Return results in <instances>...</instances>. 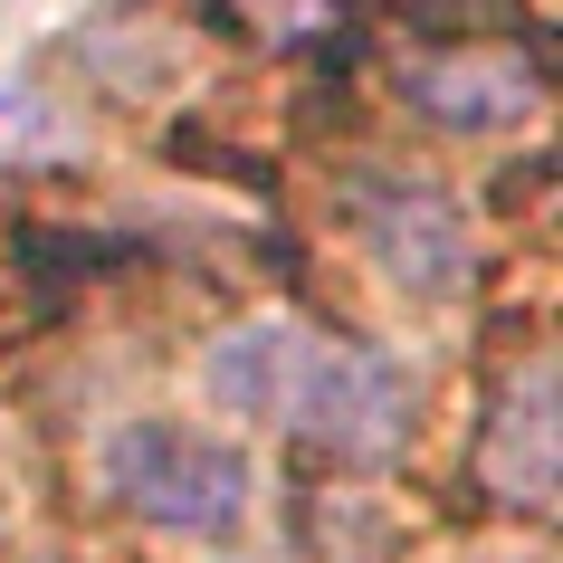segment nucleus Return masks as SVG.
Segmentation results:
<instances>
[{
    "instance_id": "f257e3e1",
    "label": "nucleus",
    "mask_w": 563,
    "mask_h": 563,
    "mask_svg": "<svg viewBox=\"0 0 563 563\" xmlns=\"http://www.w3.org/2000/svg\"><path fill=\"white\" fill-rule=\"evenodd\" d=\"M277 430H297V449L325 468H391L411 449V373L363 334H297Z\"/></svg>"
},
{
    "instance_id": "7ed1b4c3",
    "label": "nucleus",
    "mask_w": 563,
    "mask_h": 563,
    "mask_svg": "<svg viewBox=\"0 0 563 563\" xmlns=\"http://www.w3.org/2000/svg\"><path fill=\"white\" fill-rule=\"evenodd\" d=\"M334 210H344V230L363 239V258L383 267L401 297H459L468 287V267H477V230H468V210L449 201L440 181H411V173H344L334 181Z\"/></svg>"
},
{
    "instance_id": "6e6552de",
    "label": "nucleus",
    "mask_w": 563,
    "mask_h": 563,
    "mask_svg": "<svg viewBox=\"0 0 563 563\" xmlns=\"http://www.w3.org/2000/svg\"><path fill=\"white\" fill-rule=\"evenodd\" d=\"M0 144H30V153H67L77 134L58 124V106H38V96L0 87Z\"/></svg>"
},
{
    "instance_id": "0eeeda50",
    "label": "nucleus",
    "mask_w": 563,
    "mask_h": 563,
    "mask_svg": "<svg viewBox=\"0 0 563 563\" xmlns=\"http://www.w3.org/2000/svg\"><path fill=\"white\" fill-rule=\"evenodd\" d=\"M230 30H249L258 48H306V38H325L344 20V0H210Z\"/></svg>"
},
{
    "instance_id": "1a4fd4ad",
    "label": "nucleus",
    "mask_w": 563,
    "mask_h": 563,
    "mask_svg": "<svg viewBox=\"0 0 563 563\" xmlns=\"http://www.w3.org/2000/svg\"><path fill=\"white\" fill-rule=\"evenodd\" d=\"M383 10H401V20H487L506 0H383Z\"/></svg>"
},
{
    "instance_id": "f03ea898",
    "label": "nucleus",
    "mask_w": 563,
    "mask_h": 563,
    "mask_svg": "<svg viewBox=\"0 0 563 563\" xmlns=\"http://www.w3.org/2000/svg\"><path fill=\"white\" fill-rule=\"evenodd\" d=\"M96 487L163 534H230L249 516V459L181 420H115L96 449Z\"/></svg>"
},
{
    "instance_id": "423d86ee",
    "label": "nucleus",
    "mask_w": 563,
    "mask_h": 563,
    "mask_svg": "<svg viewBox=\"0 0 563 563\" xmlns=\"http://www.w3.org/2000/svg\"><path fill=\"white\" fill-rule=\"evenodd\" d=\"M297 334L306 325H287V316H249V325H230L220 344H210V363H201V391L230 420H277L287 373H297Z\"/></svg>"
},
{
    "instance_id": "20e7f679",
    "label": "nucleus",
    "mask_w": 563,
    "mask_h": 563,
    "mask_svg": "<svg viewBox=\"0 0 563 563\" xmlns=\"http://www.w3.org/2000/svg\"><path fill=\"white\" fill-rule=\"evenodd\" d=\"M391 96L440 134H506L544 115V58L526 38H430L391 58Z\"/></svg>"
},
{
    "instance_id": "39448f33",
    "label": "nucleus",
    "mask_w": 563,
    "mask_h": 563,
    "mask_svg": "<svg viewBox=\"0 0 563 563\" xmlns=\"http://www.w3.org/2000/svg\"><path fill=\"white\" fill-rule=\"evenodd\" d=\"M563 477V430H554V354L526 344L487 383V420H477V487L516 516H544Z\"/></svg>"
}]
</instances>
